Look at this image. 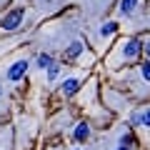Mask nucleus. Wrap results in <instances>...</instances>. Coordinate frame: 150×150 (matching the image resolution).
<instances>
[{
	"label": "nucleus",
	"instance_id": "1",
	"mask_svg": "<svg viewBox=\"0 0 150 150\" xmlns=\"http://www.w3.org/2000/svg\"><path fill=\"white\" fill-rule=\"evenodd\" d=\"M143 53V43L138 38H120L112 45V53L108 55V65L110 68H123V65L138 60V55Z\"/></svg>",
	"mask_w": 150,
	"mask_h": 150
},
{
	"label": "nucleus",
	"instance_id": "2",
	"mask_svg": "<svg viewBox=\"0 0 150 150\" xmlns=\"http://www.w3.org/2000/svg\"><path fill=\"white\" fill-rule=\"evenodd\" d=\"M23 23H25V10L23 8H13V10H8L5 15L0 18V30L3 33H18L23 28Z\"/></svg>",
	"mask_w": 150,
	"mask_h": 150
},
{
	"label": "nucleus",
	"instance_id": "3",
	"mask_svg": "<svg viewBox=\"0 0 150 150\" xmlns=\"http://www.w3.org/2000/svg\"><path fill=\"white\" fill-rule=\"evenodd\" d=\"M28 68H30V58H28V55L15 58V60L5 68V80H8V83H20L23 78H25Z\"/></svg>",
	"mask_w": 150,
	"mask_h": 150
},
{
	"label": "nucleus",
	"instance_id": "4",
	"mask_svg": "<svg viewBox=\"0 0 150 150\" xmlns=\"http://www.w3.org/2000/svg\"><path fill=\"white\" fill-rule=\"evenodd\" d=\"M118 28H120L118 20H105V23H100V25L95 28V35H93L95 45H108V40H112V38H115Z\"/></svg>",
	"mask_w": 150,
	"mask_h": 150
},
{
	"label": "nucleus",
	"instance_id": "5",
	"mask_svg": "<svg viewBox=\"0 0 150 150\" xmlns=\"http://www.w3.org/2000/svg\"><path fill=\"white\" fill-rule=\"evenodd\" d=\"M143 5H145V0H118L115 13H118V18H135L143 10Z\"/></svg>",
	"mask_w": 150,
	"mask_h": 150
},
{
	"label": "nucleus",
	"instance_id": "6",
	"mask_svg": "<svg viewBox=\"0 0 150 150\" xmlns=\"http://www.w3.org/2000/svg\"><path fill=\"white\" fill-rule=\"evenodd\" d=\"M80 85H83V75L78 73V75H65L63 80H60V93H63L65 98H73L75 93L80 90Z\"/></svg>",
	"mask_w": 150,
	"mask_h": 150
},
{
	"label": "nucleus",
	"instance_id": "7",
	"mask_svg": "<svg viewBox=\"0 0 150 150\" xmlns=\"http://www.w3.org/2000/svg\"><path fill=\"white\" fill-rule=\"evenodd\" d=\"M130 123H133L135 128H140V130H145V133H150V105H143V108H138V110L133 112Z\"/></svg>",
	"mask_w": 150,
	"mask_h": 150
},
{
	"label": "nucleus",
	"instance_id": "8",
	"mask_svg": "<svg viewBox=\"0 0 150 150\" xmlns=\"http://www.w3.org/2000/svg\"><path fill=\"white\" fill-rule=\"evenodd\" d=\"M85 55V43L83 40H73L70 45H65V60H80Z\"/></svg>",
	"mask_w": 150,
	"mask_h": 150
},
{
	"label": "nucleus",
	"instance_id": "9",
	"mask_svg": "<svg viewBox=\"0 0 150 150\" xmlns=\"http://www.w3.org/2000/svg\"><path fill=\"white\" fill-rule=\"evenodd\" d=\"M90 123H85V120H83V123H78L75 125V130H73V138H75V143H85L88 138H90Z\"/></svg>",
	"mask_w": 150,
	"mask_h": 150
},
{
	"label": "nucleus",
	"instance_id": "10",
	"mask_svg": "<svg viewBox=\"0 0 150 150\" xmlns=\"http://www.w3.org/2000/svg\"><path fill=\"white\" fill-rule=\"evenodd\" d=\"M10 145H13V130L3 125L0 128V150H10Z\"/></svg>",
	"mask_w": 150,
	"mask_h": 150
},
{
	"label": "nucleus",
	"instance_id": "11",
	"mask_svg": "<svg viewBox=\"0 0 150 150\" xmlns=\"http://www.w3.org/2000/svg\"><path fill=\"white\" fill-rule=\"evenodd\" d=\"M53 63H55V60H53V55H50V53H40V55L35 58V68L40 70V73H45Z\"/></svg>",
	"mask_w": 150,
	"mask_h": 150
},
{
	"label": "nucleus",
	"instance_id": "12",
	"mask_svg": "<svg viewBox=\"0 0 150 150\" xmlns=\"http://www.w3.org/2000/svg\"><path fill=\"white\" fill-rule=\"evenodd\" d=\"M140 78H143L145 83H150V60L140 63Z\"/></svg>",
	"mask_w": 150,
	"mask_h": 150
},
{
	"label": "nucleus",
	"instance_id": "13",
	"mask_svg": "<svg viewBox=\"0 0 150 150\" xmlns=\"http://www.w3.org/2000/svg\"><path fill=\"white\" fill-rule=\"evenodd\" d=\"M58 75H60V65H58V63H53V65H50V68H48V80L53 83L55 78H58Z\"/></svg>",
	"mask_w": 150,
	"mask_h": 150
},
{
	"label": "nucleus",
	"instance_id": "14",
	"mask_svg": "<svg viewBox=\"0 0 150 150\" xmlns=\"http://www.w3.org/2000/svg\"><path fill=\"white\" fill-rule=\"evenodd\" d=\"M143 50H145V55L150 58V38H145V40H143Z\"/></svg>",
	"mask_w": 150,
	"mask_h": 150
},
{
	"label": "nucleus",
	"instance_id": "15",
	"mask_svg": "<svg viewBox=\"0 0 150 150\" xmlns=\"http://www.w3.org/2000/svg\"><path fill=\"white\" fill-rule=\"evenodd\" d=\"M112 150H130V145H125V143H118V145H115Z\"/></svg>",
	"mask_w": 150,
	"mask_h": 150
},
{
	"label": "nucleus",
	"instance_id": "16",
	"mask_svg": "<svg viewBox=\"0 0 150 150\" xmlns=\"http://www.w3.org/2000/svg\"><path fill=\"white\" fill-rule=\"evenodd\" d=\"M70 150H88V148H83V145H75V148H70Z\"/></svg>",
	"mask_w": 150,
	"mask_h": 150
},
{
	"label": "nucleus",
	"instance_id": "17",
	"mask_svg": "<svg viewBox=\"0 0 150 150\" xmlns=\"http://www.w3.org/2000/svg\"><path fill=\"white\" fill-rule=\"evenodd\" d=\"M3 93H5V88H3V83H0V98H3Z\"/></svg>",
	"mask_w": 150,
	"mask_h": 150
},
{
	"label": "nucleus",
	"instance_id": "18",
	"mask_svg": "<svg viewBox=\"0 0 150 150\" xmlns=\"http://www.w3.org/2000/svg\"><path fill=\"white\" fill-rule=\"evenodd\" d=\"M38 3H50V0H38Z\"/></svg>",
	"mask_w": 150,
	"mask_h": 150
}]
</instances>
